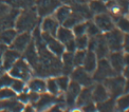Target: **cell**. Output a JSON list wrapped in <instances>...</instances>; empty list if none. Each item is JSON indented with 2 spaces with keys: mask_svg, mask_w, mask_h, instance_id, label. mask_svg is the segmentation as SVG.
I'll return each mask as SVG.
<instances>
[{
  "mask_svg": "<svg viewBox=\"0 0 129 112\" xmlns=\"http://www.w3.org/2000/svg\"><path fill=\"white\" fill-rule=\"evenodd\" d=\"M39 18L40 17L37 14L35 8L22 10L16 17L14 28L18 33H20V32H32L38 25Z\"/></svg>",
  "mask_w": 129,
  "mask_h": 112,
  "instance_id": "obj_1",
  "label": "cell"
},
{
  "mask_svg": "<svg viewBox=\"0 0 129 112\" xmlns=\"http://www.w3.org/2000/svg\"><path fill=\"white\" fill-rule=\"evenodd\" d=\"M9 74L14 78L21 79L23 82H29L33 77V69L30 66V63L24 58H19L15 61L14 65L8 70Z\"/></svg>",
  "mask_w": 129,
  "mask_h": 112,
  "instance_id": "obj_2",
  "label": "cell"
},
{
  "mask_svg": "<svg viewBox=\"0 0 129 112\" xmlns=\"http://www.w3.org/2000/svg\"><path fill=\"white\" fill-rule=\"evenodd\" d=\"M87 50L93 51L95 53L96 57H98V59L107 58V56H108V54L110 53V50L108 48L106 38L103 33H101L96 36H93V37H89Z\"/></svg>",
  "mask_w": 129,
  "mask_h": 112,
  "instance_id": "obj_3",
  "label": "cell"
},
{
  "mask_svg": "<svg viewBox=\"0 0 129 112\" xmlns=\"http://www.w3.org/2000/svg\"><path fill=\"white\" fill-rule=\"evenodd\" d=\"M125 81H126V78L123 76V74H116V75L106 78L102 84L107 89V91L109 93V96L116 98L124 93Z\"/></svg>",
  "mask_w": 129,
  "mask_h": 112,
  "instance_id": "obj_4",
  "label": "cell"
},
{
  "mask_svg": "<svg viewBox=\"0 0 129 112\" xmlns=\"http://www.w3.org/2000/svg\"><path fill=\"white\" fill-rule=\"evenodd\" d=\"M116 72L112 69L107 58H101L98 60V65L94 72L92 73V78L94 83H103L106 78L116 75Z\"/></svg>",
  "mask_w": 129,
  "mask_h": 112,
  "instance_id": "obj_5",
  "label": "cell"
},
{
  "mask_svg": "<svg viewBox=\"0 0 129 112\" xmlns=\"http://www.w3.org/2000/svg\"><path fill=\"white\" fill-rule=\"evenodd\" d=\"M103 34L106 38L110 52L123 50V48H124V33L121 30L114 28L113 30L106 32V33H103Z\"/></svg>",
  "mask_w": 129,
  "mask_h": 112,
  "instance_id": "obj_6",
  "label": "cell"
},
{
  "mask_svg": "<svg viewBox=\"0 0 129 112\" xmlns=\"http://www.w3.org/2000/svg\"><path fill=\"white\" fill-rule=\"evenodd\" d=\"M55 37L64 46L66 51L74 52L75 50H76L75 41H74L75 36H74L73 32H72V29L66 28V26H63V25L60 24L59 28H58V30H57V32H56Z\"/></svg>",
  "mask_w": 129,
  "mask_h": 112,
  "instance_id": "obj_7",
  "label": "cell"
},
{
  "mask_svg": "<svg viewBox=\"0 0 129 112\" xmlns=\"http://www.w3.org/2000/svg\"><path fill=\"white\" fill-rule=\"evenodd\" d=\"M105 2L108 13L111 15V17L113 19L128 14L129 0H108V1Z\"/></svg>",
  "mask_w": 129,
  "mask_h": 112,
  "instance_id": "obj_8",
  "label": "cell"
},
{
  "mask_svg": "<svg viewBox=\"0 0 129 112\" xmlns=\"http://www.w3.org/2000/svg\"><path fill=\"white\" fill-rule=\"evenodd\" d=\"M60 4L61 3L59 0H36L35 10L39 17L44 18L46 16L53 15L55 10Z\"/></svg>",
  "mask_w": 129,
  "mask_h": 112,
  "instance_id": "obj_9",
  "label": "cell"
},
{
  "mask_svg": "<svg viewBox=\"0 0 129 112\" xmlns=\"http://www.w3.org/2000/svg\"><path fill=\"white\" fill-rule=\"evenodd\" d=\"M70 77L72 81L76 82L82 87H89L94 85L92 74L88 73L83 67H75L72 72L70 73Z\"/></svg>",
  "mask_w": 129,
  "mask_h": 112,
  "instance_id": "obj_10",
  "label": "cell"
},
{
  "mask_svg": "<svg viewBox=\"0 0 129 112\" xmlns=\"http://www.w3.org/2000/svg\"><path fill=\"white\" fill-rule=\"evenodd\" d=\"M41 38H42V40L45 41L46 47L48 48V50H49L52 54H54L55 56L60 58V56L62 55V53L66 51L64 46L61 44V42L58 40L55 36H52L50 34L44 33V32H41Z\"/></svg>",
  "mask_w": 129,
  "mask_h": 112,
  "instance_id": "obj_11",
  "label": "cell"
},
{
  "mask_svg": "<svg viewBox=\"0 0 129 112\" xmlns=\"http://www.w3.org/2000/svg\"><path fill=\"white\" fill-rule=\"evenodd\" d=\"M92 19L96 26L100 29L101 33H106V32H109L115 28L114 20L109 13H102L99 15H94Z\"/></svg>",
  "mask_w": 129,
  "mask_h": 112,
  "instance_id": "obj_12",
  "label": "cell"
},
{
  "mask_svg": "<svg viewBox=\"0 0 129 112\" xmlns=\"http://www.w3.org/2000/svg\"><path fill=\"white\" fill-rule=\"evenodd\" d=\"M80 90H82V86L71 79L66 92H64V104L67 105V107H75L76 98L78 96Z\"/></svg>",
  "mask_w": 129,
  "mask_h": 112,
  "instance_id": "obj_13",
  "label": "cell"
},
{
  "mask_svg": "<svg viewBox=\"0 0 129 112\" xmlns=\"http://www.w3.org/2000/svg\"><path fill=\"white\" fill-rule=\"evenodd\" d=\"M31 40H32L31 32H20V33L16 35L15 39L13 40V42L10 46L12 49L22 53L25 50V48L29 46Z\"/></svg>",
  "mask_w": 129,
  "mask_h": 112,
  "instance_id": "obj_14",
  "label": "cell"
},
{
  "mask_svg": "<svg viewBox=\"0 0 129 112\" xmlns=\"http://www.w3.org/2000/svg\"><path fill=\"white\" fill-rule=\"evenodd\" d=\"M56 102H57L56 95H53L49 92H45L40 94L38 100L33 106H35V110L46 111V110H49Z\"/></svg>",
  "mask_w": 129,
  "mask_h": 112,
  "instance_id": "obj_15",
  "label": "cell"
},
{
  "mask_svg": "<svg viewBox=\"0 0 129 112\" xmlns=\"http://www.w3.org/2000/svg\"><path fill=\"white\" fill-rule=\"evenodd\" d=\"M60 23L56 20V18L54 17L53 15H49V16H46L42 19L41 23H40V30L41 32L47 34H50L52 36H55L56 35V32L59 28Z\"/></svg>",
  "mask_w": 129,
  "mask_h": 112,
  "instance_id": "obj_16",
  "label": "cell"
},
{
  "mask_svg": "<svg viewBox=\"0 0 129 112\" xmlns=\"http://www.w3.org/2000/svg\"><path fill=\"white\" fill-rule=\"evenodd\" d=\"M107 59H108L112 69H113L117 74H122V71L124 70V68H125L124 58H123V50L110 52L108 56H107Z\"/></svg>",
  "mask_w": 129,
  "mask_h": 112,
  "instance_id": "obj_17",
  "label": "cell"
},
{
  "mask_svg": "<svg viewBox=\"0 0 129 112\" xmlns=\"http://www.w3.org/2000/svg\"><path fill=\"white\" fill-rule=\"evenodd\" d=\"M22 53H23L22 58H24V59L30 63L32 69H34L37 65V62H38V52H37V49H36V46H35V42H34L33 38H32L29 46L25 48V50Z\"/></svg>",
  "mask_w": 129,
  "mask_h": 112,
  "instance_id": "obj_18",
  "label": "cell"
},
{
  "mask_svg": "<svg viewBox=\"0 0 129 112\" xmlns=\"http://www.w3.org/2000/svg\"><path fill=\"white\" fill-rule=\"evenodd\" d=\"M21 56H20V52L16 51L12 48H10V49H7L3 54V57H2V62H1V66L4 70H9V69L12 67L15 61L19 59Z\"/></svg>",
  "mask_w": 129,
  "mask_h": 112,
  "instance_id": "obj_19",
  "label": "cell"
},
{
  "mask_svg": "<svg viewBox=\"0 0 129 112\" xmlns=\"http://www.w3.org/2000/svg\"><path fill=\"white\" fill-rule=\"evenodd\" d=\"M26 87L30 91H33L36 93H45L47 92V83L44 77H32L29 82H26Z\"/></svg>",
  "mask_w": 129,
  "mask_h": 112,
  "instance_id": "obj_20",
  "label": "cell"
},
{
  "mask_svg": "<svg viewBox=\"0 0 129 112\" xmlns=\"http://www.w3.org/2000/svg\"><path fill=\"white\" fill-rule=\"evenodd\" d=\"M92 89H93V85L92 86H89V87L82 88V90H80V92L76 98L75 107H78L80 109L86 104L92 102Z\"/></svg>",
  "mask_w": 129,
  "mask_h": 112,
  "instance_id": "obj_21",
  "label": "cell"
},
{
  "mask_svg": "<svg viewBox=\"0 0 129 112\" xmlns=\"http://www.w3.org/2000/svg\"><path fill=\"white\" fill-rule=\"evenodd\" d=\"M109 96V93L107 91V89L102 83H96L93 85V89H92V100L96 103H101L103 100L107 99Z\"/></svg>",
  "mask_w": 129,
  "mask_h": 112,
  "instance_id": "obj_22",
  "label": "cell"
},
{
  "mask_svg": "<svg viewBox=\"0 0 129 112\" xmlns=\"http://www.w3.org/2000/svg\"><path fill=\"white\" fill-rule=\"evenodd\" d=\"M98 57H96L95 53L93 51H90V50H87L86 52V56H85V59H84V62H83V68L85 69L86 71L88 73L92 74L96 68V65H98Z\"/></svg>",
  "mask_w": 129,
  "mask_h": 112,
  "instance_id": "obj_23",
  "label": "cell"
},
{
  "mask_svg": "<svg viewBox=\"0 0 129 112\" xmlns=\"http://www.w3.org/2000/svg\"><path fill=\"white\" fill-rule=\"evenodd\" d=\"M9 7L16 10H26L35 8L36 0H5Z\"/></svg>",
  "mask_w": 129,
  "mask_h": 112,
  "instance_id": "obj_24",
  "label": "cell"
},
{
  "mask_svg": "<svg viewBox=\"0 0 129 112\" xmlns=\"http://www.w3.org/2000/svg\"><path fill=\"white\" fill-rule=\"evenodd\" d=\"M88 7L92 15H99L102 13H108V10L106 7V2L104 0H89Z\"/></svg>",
  "mask_w": 129,
  "mask_h": 112,
  "instance_id": "obj_25",
  "label": "cell"
},
{
  "mask_svg": "<svg viewBox=\"0 0 129 112\" xmlns=\"http://www.w3.org/2000/svg\"><path fill=\"white\" fill-rule=\"evenodd\" d=\"M72 12V8L70 7V5H67V4H60L59 7H58L56 10H55V12L53 13V16L56 18V20L59 22L60 24H62V22L64 20H66L68 17H69V15L71 14Z\"/></svg>",
  "mask_w": 129,
  "mask_h": 112,
  "instance_id": "obj_26",
  "label": "cell"
},
{
  "mask_svg": "<svg viewBox=\"0 0 129 112\" xmlns=\"http://www.w3.org/2000/svg\"><path fill=\"white\" fill-rule=\"evenodd\" d=\"M18 34V32L16 31L15 28H8L4 29L0 32V42L3 45L10 46L15 39L16 35Z\"/></svg>",
  "mask_w": 129,
  "mask_h": 112,
  "instance_id": "obj_27",
  "label": "cell"
},
{
  "mask_svg": "<svg viewBox=\"0 0 129 112\" xmlns=\"http://www.w3.org/2000/svg\"><path fill=\"white\" fill-rule=\"evenodd\" d=\"M82 21H86V20L84 19V17L80 14H78L77 12H75V11L72 10L71 14H70L69 17L63 21L61 25L66 26V28H69V29H72L75 24H77L78 22H82Z\"/></svg>",
  "mask_w": 129,
  "mask_h": 112,
  "instance_id": "obj_28",
  "label": "cell"
},
{
  "mask_svg": "<svg viewBox=\"0 0 129 112\" xmlns=\"http://www.w3.org/2000/svg\"><path fill=\"white\" fill-rule=\"evenodd\" d=\"M129 109V93H123L119 97L115 98V107L116 111H127Z\"/></svg>",
  "mask_w": 129,
  "mask_h": 112,
  "instance_id": "obj_29",
  "label": "cell"
},
{
  "mask_svg": "<svg viewBox=\"0 0 129 112\" xmlns=\"http://www.w3.org/2000/svg\"><path fill=\"white\" fill-rule=\"evenodd\" d=\"M115 23V28L121 30L124 34H129V17L126 15L120 16L113 19Z\"/></svg>",
  "mask_w": 129,
  "mask_h": 112,
  "instance_id": "obj_30",
  "label": "cell"
},
{
  "mask_svg": "<svg viewBox=\"0 0 129 112\" xmlns=\"http://www.w3.org/2000/svg\"><path fill=\"white\" fill-rule=\"evenodd\" d=\"M96 110L98 111H113L115 107V98L108 97L101 103H96Z\"/></svg>",
  "mask_w": 129,
  "mask_h": 112,
  "instance_id": "obj_31",
  "label": "cell"
},
{
  "mask_svg": "<svg viewBox=\"0 0 129 112\" xmlns=\"http://www.w3.org/2000/svg\"><path fill=\"white\" fill-rule=\"evenodd\" d=\"M46 83H47V92H49L53 95H56V96L59 95V94H62L59 91V88H58V86H57L55 77H48Z\"/></svg>",
  "mask_w": 129,
  "mask_h": 112,
  "instance_id": "obj_32",
  "label": "cell"
},
{
  "mask_svg": "<svg viewBox=\"0 0 129 112\" xmlns=\"http://www.w3.org/2000/svg\"><path fill=\"white\" fill-rule=\"evenodd\" d=\"M55 79H56L57 86H58V88H59L60 93H64L67 88H68V86H69L70 77L68 75H64V74H60V75L55 76Z\"/></svg>",
  "mask_w": 129,
  "mask_h": 112,
  "instance_id": "obj_33",
  "label": "cell"
},
{
  "mask_svg": "<svg viewBox=\"0 0 129 112\" xmlns=\"http://www.w3.org/2000/svg\"><path fill=\"white\" fill-rule=\"evenodd\" d=\"M86 34L88 35V37H93L101 34V31L94 23L93 19L86 20Z\"/></svg>",
  "mask_w": 129,
  "mask_h": 112,
  "instance_id": "obj_34",
  "label": "cell"
},
{
  "mask_svg": "<svg viewBox=\"0 0 129 112\" xmlns=\"http://www.w3.org/2000/svg\"><path fill=\"white\" fill-rule=\"evenodd\" d=\"M74 41H75V47H76V50H87L89 37H88L87 34L76 36L74 38Z\"/></svg>",
  "mask_w": 129,
  "mask_h": 112,
  "instance_id": "obj_35",
  "label": "cell"
},
{
  "mask_svg": "<svg viewBox=\"0 0 129 112\" xmlns=\"http://www.w3.org/2000/svg\"><path fill=\"white\" fill-rule=\"evenodd\" d=\"M87 50H75L73 52V63L75 67H82Z\"/></svg>",
  "mask_w": 129,
  "mask_h": 112,
  "instance_id": "obj_36",
  "label": "cell"
},
{
  "mask_svg": "<svg viewBox=\"0 0 129 112\" xmlns=\"http://www.w3.org/2000/svg\"><path fill=\"white\" fill-rule=\"evenodd\" d=\"M16 96H17V93L12 88H10V87L0 88V100L15 98Z\"/></svg>",
  "mask_w": 129,
  "mask_h": 112,
  "instance_id": "obj_37",
  "label": "cell"
},
{
  "mask_svg": "<svg viewBox=\"0 0 129 112\" xmlns=\"http://www.w3.org/2000/svg\"><path fill=\"white\" fill-rule=\"evenodd\" d=\"M13 81H14V77L11 76L9 73L1 74L0 75V88H4V87L11 88V85H12Z\"/></svg>",
  "mask_w": 129,
  "mask_h": 112,
  "instance_id": "obj_38",
  "label": "cell"
},
{
  "mask_svg": "<svg viewBox=\"0 0 129 112\" xmlns=\"http://www.w3.org/2000/svg\"><path fill=\"white\" fill-rule=\"evenodd\" d=\"M72 32L75 37L86 34V21H82V22H78L77 24H75L72 28Z\"/></svg>",
  "mask_w": 129,
  "mask_h": 112,
  "instance_id": "obj_39",
  "label": "cell"
},
{
  "mask_svg": "<svg viewBox=\"0 0 129 112\" xmlns=\"http://www.w3.org/2000/svg\"><path fill=\"white\" fill-rule=\"evenodd\" d=\"M59 1H60V3L72 7V5L77 4V3H85V2H87L88 0H59Z\"/></svg>",
  "mask_w": 129,
  "mask_h": 112,
  "instance_id": "obj_40",
  "label": "cell"
},
{
  "mask_svg": "<svg viewBox=\"0 0 129 112\" xmlns=\"http://www.w3.org/2000/svg\"><path fill=\"white\" fill-rule=\"evenodd\" d=\"M80 110H84V111H96V105L92 100V102H90L88 104H86L85 106H83V107L80 108Z\"/></svg>",
  "mask_w": 129,
  "mask_h": 112,
  "instance_id": "obj_41",
  "label": "cell"
},
{
  "mask_svg": "<svg viewBox=\"0 0 129 112\" xmlns=\"http://www.w3.org/2000/svg\"><path fill=\"white\" fill-rule=\"evenodd\" d=\"M8 49V46L7 45H3L0 42V66H1V62H2V57H3V54L5 50Z\"/></svg>",
  "mask_w": 129,
  "mask_h": 112,
  "instance_id": "obj_42",
  "label": "cell"
},
{
  "mask_svg": "<svg viewBox=\"0 0 129 112\" xmlns=\"http://www.w3.org/2000/svg\"><path fill=\"white\" fill-rule=\"evenodd\" d=\"M123 58H124V65L129 66V53L123 52Z\"/></svg>",
  "mask_w": 129,
  "mask_h": 112,
  "instance_id": "obj_43",
  "label": "cell"
},
{
  "mask_svg": "<svg viewBox=\"0 0 129 112\" xmlns=\"http://www.w3.org/2000/svg\"><path fill=\"white\" fill-rule=\"evenodd\" d=\"M122 74L125 78H129V66H125L124 70L122 71Z\"/></svg>",
  "mask_w": 129,
  "mask_h": 112,
  "instance_id": "obj_44",
  "label": "cell"
},
{
  "mask_svg": "<svg viewBox=\"0 0 129 112\" xmlns=\"http://www.w3.org/2000/svg\"><path fill=\"white\" fill-rule=\"evenodd\" d=\"M124 93H129V78H126L124 85Z\"/></svg>",
  "mask_w": 129,
  "mask_h": 112,
  "instance_id": "obj_45",
  "label": "cell"
},
{
  "mask_svg": "<svg viewBox=\"0 0 129 112\" xmlns=\"http://www.w3.org/2000/svg\"><path fill=\"white\" fill-rule=\"evenodd\" d=\"M129 46V34H124V47Z\"/></svg>",
  "mask_w": 129,
  "mask_h": 112,
  "instance_id": "obj_46",
  "label": "cell"
},
{
  "mask_svg": "<svg viewBox=\"0 0 129 112\" xmlns=\"http://www.w3.org/2000/svg\"><path fill=\"white\" fill-rule=\"evenodd\" d=\"M123 50H124L125 52H127V53H129V46H127V47H124V48H123Z\"/></svg>",
  "mask_w": 129,
  "mask_h": 112,
  "instance_id": "obj_47",
  "label": "cell"
},
{
  "mask_svg": "<svg viewBox=\"0 0 129 112\" xmlns=\"http://www.w3.org/2000/svg\"><path fill=\"white\" fill-rule=\"evenodd\" d=\"M104 1H108V0H104Z\"/></svg>",
  "mask_w": 129,
  "mask_h": 112,
  "instance_id": "obj_48",
  "label": "cell"
},
{
  "mask_svg": "<svg viewBox=\"0 0 129 112\" xmlns=\"http://www.w3.org/2000/svg\"><path fill=\"white\" fill-rule=\"evenodd\" d=\"M88 1H89V0H88Z\"/></svg>",
  "mask_w": 129,
  "mask_h": 112,
  "instance_id": "obj_49",
  "label": "cell"
}]
</instances>
